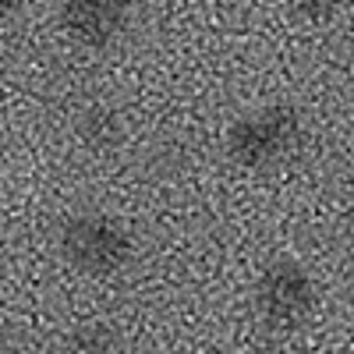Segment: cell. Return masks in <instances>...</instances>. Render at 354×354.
I'll return each mask as SVG.
<instances>
[{
  "label": "cell",
  "instance_id": "1",
  "mask_svg": "<svg viewBox=\"0 0 354 354\" xmlns=\"http://www.w3.org/2000/svg\"><path fill=\"white\" fill-rule=\"evenodd\" d=\"M64 262L82 277H117L131 262V230L110 213H75L57 234Z\"/></svg>",
  "mask_w": 354,
  "mask_h": 354
},
{
  "label": "cell",
  "instance_id": "2",
  "mask_svg": "<svg viewBox=\"0 0 354 354\" xmlns=\"http://www.w3.org/2000/svg\"><path fill=\"white\" fill-rule=\"evenodd\" d=\"M305 128L301 113L287 103H270L241 121H234L227 131V156L245 167V170H262L287 160L298 149Z\"/></svg>",
  "mask_w": 354,
  "mask_h": 354
},
{
  "label": "cell",
  "instance_id": "3",
  "mask_svg": "<svg viewBox=\"0 0 354 354\" xmlns=\"http://www.w3.org/2000/svg\"><path fill=\"white\" fill-rule=\"evenodd\" d=\"M315 280L301 262L294 259H277L262 270L255 283V305L262 319L277 330H294L315 312Z\"/></svg>",
  "mask_w": 354,
  "mask_h": 354
},
{
  "label": "cell",
  "instance_id": "4",
  "mask_svg": "<svg viewBox=\"0 0 354 354\" xmlns=\"http://www.w3.org/2000/svg\"><path fill=\"white\" fill-rule=\"evenodd\" d=\"M131 0H61V25L88 50H106L128 28Z\"/></svg>",
  "mask_w": 354,
  "mask_h": 354
},
{
  "label": "cell",
  "instance_id": "5",
  "mask_svg": "<svg viewBox=\"0 0 354 354\" xmlns=\"http://www.w3.org/2000/svg\"><path fill=\"white\" fill-rule=\"evenodd\" d=\"M75 138L93 153H110L124 142V117L110 103H85L75 113Z\"/></svg>",
  "mask_w": 354,
  "mask_h": 354
},
{
  "label": "cell",
  "instance_id": "6",
  "mask_svg": "<svg viewBox=\"0 0 354 354\" xmlns=\"http://www.w3.org/2000/svg\"><path fill=\"white\" fill-rule=\"evenodd\" d=\"M64 354H128V347H124V337L117 333V326L96 319V322H82V326L68 333Z\"/></svg>",
  "mask_w": 354,
  "mask_h": 354
},
{
  "label": "cell",
  "instance_id": "7",
  "mask_svg": "<svg viewBox=\"0 0 354 354\" xmlns=\"http://www.w3.org/2000/svg\"><path fill=\"white\" fill-rule=\"evenodd\" d=\"M290 4L305 21H330L347 0H290Z\"/></svg>",
  "mask_w": 354,
  "mask_h": 354
},
{
  "label": "cell",
  "instance_id": "8",
  "mask_svg": "<svg viewBox=\"0 0 354 354\" xmlns=\"http://www.w3.org/2000/svg\"><path fill=\"white\" fill-rule=\"evenodd\" d=\"M28 8V0H0V21H15Z\"/></svg>",
  "mask_w": 354,
  "mask_h": 354
},
{
  "label": "cell",
  "instance_id": "9",
  "mask_svg": "<svg viewBox=\"0 0 354 354\" xmlns=\"http://www.w3.org/2000/svg\"><path fill=\"white\" fill-rule=\"evenodd\" d=\"M0 354H4V344H0Z\"/></svg>",
  "mask_w": 354,
  "mask_h": 354
}]
</instances>
